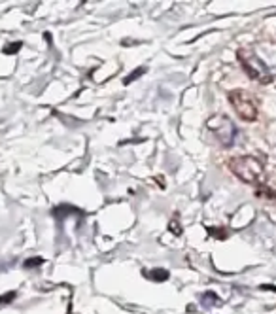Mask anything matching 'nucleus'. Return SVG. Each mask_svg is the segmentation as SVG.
Listing matches in <instances>:
<instances>
[{
	"label": "nucleus",
	"instance_id": "obj_1",
	"mask_svg": "<svg viewBox=\"0 0 276 314\" xmlns=\"http://www.w3.org/2000/svg\"><path fill=\"white\" fill-rule=\"evenodd\" d=\"M229 169L231 172L240 178L242 182L251 183V185H261L265 180V167L259 159L251 156L233 157L229 159Z\"/></svg>",
	"mask_w": 276,
	"mask_h": 314
},
{
	"label": "nucleus",
	"instance_id": "obj_2",
	"mask_svg": "<svg viewBox=\"0 0 276 314\" xmlns=\"http://www.w3.org/2000/svg\"><path fill=\"white\" fill-rule=\"evenodd\" d=\"M237 57L238 63L242 65V68L246 70V74L251 79H255L259 83H271L273 81V74H271L269 66L265 65L253 52H250V50H238Z\"/></svg>",
	"mask_w": 276,
	"mask_h": 314
},
{
	"label": "nucleus",
	"instance_id": "obj_3",
	"mask_svg": "<svg viewBox=\"0 0 276 314\" xmlns=\"http://www.w3.org/2000/svg\"><path fill=\"white\" fill-rule=\"evenodd\" d=\"M229 103L233 106V110L237 112L240 119L244 121H255L257 119V103L248 91L242 89H235L229 93Z\"/></svg>",
	"mask_w": 276,
	"mask_h": 314
},
{
	"label": "nucleus",
	"instance_id": "obj_4",
	"mask_svg": "<svg viewBox=\"0 0 276 314\" xmlns=\"http://www.w3.org/2000/svg\"><path fill=\"white\" fill-rule=\"evenodd\" d=\"M206 125H208V129L214 132V136H216L225 148H229V146L233 144L237 129H235L233 121L229 118H225V116H214V118H210L206 121Z\"/></svg>",
	"mask_w": 276,
	"mask_h": 314
},
{
	"label": "nucleus",
	"instance_id": "obj_5",
	"mask_svg": "<svg viewBox=\"0 0 276 314\" xmlns=\"http://www.w3.org/2000/svg\"><path fill=\"white\" fill-rule=\"evenodd\" d=\"M201 303H202V307L210 309V307H214V305H220L222 299H218V295H216L214 291H204V293H202V297H201Z\"/></svg>",
	"mask_w": 276,
	"mask_h": 314
},
{
	"label": "nucleus",
	"instance_id": "obj_6",
	"mask_svg": "<svg viewBox=\"0 0 276 314\" xmlns=\"http://www.w3.org/2000/svg\"><path fill=\"white\" fill-rule=\"evenodd\" d=\"M74 212H78V214H81L78 209H74V207H68V205H61L59 209L53 210V214L59 218V222H63L65 220V216H68V214H74Z\"/></svg>",
	"mask_w": 276,
	"mask_h": 314
},
{
	"label": "nucleus",
	"instance_id": "obj_7",
	"mask_svg": "<svg viewBox=\"0 0 276 314\" xmlns=\"http://www.w3.org/2000/svg\"><path fill=\"white\" fill-rule=\"evenodd\" d=\"M146 275L150 276L153 282H165V280H169V271H167V269H151V271L146 273Z\"/></svg>",
	"mask_w": 276,
	"mask_h": 314
},
{
	"label": "nucleus",
	"instance_id": "obj_8",
	"mask_svg": "<svg viewBox=\"0 0 276 314\" xmlns=\"http://www.w3.org/2000/svg\"><path fill=\"white\" fill-rule=\"evenodd\" d=\"M257 197H265V199H276V189L267 185V183H261L257 185Z\"/></svg>",
	"mask_w": 276,
	"mask_h": 314
},
{
	"label": "nucleus",
	"instance_id": "obj_9",
	"mask_svg": "<svg viewBox=\"0 0 276 314\" xmlns=\"http://www.w3.org/2000/svg\"><path fill=\"white\" fill-rule=\"evenodd\" d=\"M21 48H23L21 42H12V44H6V46L2 48V53H4V55H15Z\"/></svg>",
	"mask_w": 276,
	"mask_h": 314
},
{
	"label": "nucleus",
	"instance_id": "obj_10",
	"mask_svg": "<svg viewBox=\"0 0 276 314\" xmlns=\"http://www.w3.org/2000/svg\"><path fill=\"white\" fill-rule=\"evenodd\" d=\"M144 72H146V68H144V66H140V68H136L134 72H131V74H129L127 78L123 79V85H131L132 81H134V79H138V78H140V76H142Z\"/></svg>",
	"mask_w": 276,
	"mask_h": 314
},
{
	"label": "nucleus",
	"instance_id": "obj_11",
	"mask_svg": "<svg viewBox=\"0 0 276 314\" xmlns=\"http://www.w3.org/2000/svg\"><path fill=\"white\" fill-rule=\"evenodd\" d=\"M40 265H44V258H40V256H36V258H28V260L23 262V267H25V269H36Z\"/></svg>",
	"mask_w": 276,
	"mask_h": 314
},
{
	"label": "nucleus",
	"instance_id": "obj_12",
	"mask_svg": "<svg viewBox=\"0 0 276 314\" xmlns=\"http://www.w3.org/2000/svg\"><path fill=\"white\" fill-rule=\"evenodd\" d=\"M15 297H17V291H8V293L0 295V307H4V305H10V303H13V301H15Z\"/></svg>",
	"mask_w": 276,
	"mask_h": 314
},
{
	"label": "nucleus",
	"instance_id": "obj_13",
	"mask_svg": "<svg viewBox=\"0 0 276 314\" xmlns=\"http://www.w3.org/2000/svg\"><path fill=\"white\" fill-rule=\"evenodd\" d=\"M169 231H172V233H174L176 236L182 235V225L178 223V220H176V218H172L171 223H169Z\"/></svg>",
	"mask_w": 276,
	"mask_h": 314
},
{
	"label": "nucleus",
	"instance_id": "obj_14",
	"mask_svg": "<svg viewBox=\"0 0 276 314\" xmlns=\"http://www.w3.org/2000/svg\"><path fill=\"white\" fill-rule=\"evenodd\" d=\"M212 235H216V238H225L227 236V231H222V229H208Z\"/></svg>",
	"mask_w": 276,
	"mask_h": 314
}]
</instances>
